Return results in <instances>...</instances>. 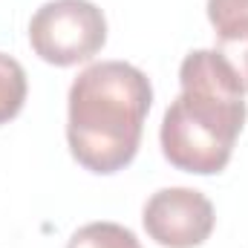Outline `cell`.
Returning a JSON list of instances; mask_svg holds the SVG:
<instances>
[{"label": "cell", "mask_w": 248, "mask_h": 248, "mask_svg": "<svg viewBox=\"0 0 248 248\" xmlns=\"http://www.w3.org/2000/svg\"><path fill=\"white\" fill-rule=\"evenodd\" d=\"M182 93L168 107L159 141L165 159L185 173L214 176L231 162L248 107L246 87L217 49H193L179 66Z\"/></svg>", "instance_id": "6da1fadb"}, {"label": "cell", "mask_w": 248, "mask_h": 248, "mask_svg": "<svg viewBox=\"0 0 248 248\" xmlns=\"http://www.w3.org/2000/svg\"><path fill=\"white\" fill-rule=\"evenodd\" d=\"M66 141L72 159L98 176L124 170L141 144L153 104L150 78L124 61L87 66L69 87Z\"/></svg>", "instance_id": "7a4b0ae2"}, {"label": "cell", "mask_w": 248, "mask_h": 248, "mask_svg": "<svg viewBox=\"0 0 248 248\" xmlns=\"http://www.w3.org/2000/svg\"><path fill=\"white\" fill-rule=\"evenodd\" d=\"M29 44L41 61L75 66L107 44V17L90 0H49L29 20Z\"/></svg>", "instance_id": "3957f363"}, {"label": "cell", "mask_w": 248, "mask_h": 248, "mask_svg": "<svg viewBox=\"0 0 248 248\" xmlns=\"http://www.w3.org/2000/svg\"><path fill=\"white\" fill-rule=\"evenodd\" d=\"M141 222L150 240L168 248H196L214 234V205L202 190L162 187L141 211Z\"/></svg>", "instance_id": "277c9868"}, {"label": "cell", "mask_w": 248, "mask_h": 248, "mask_svg": "<svg viewBox=\"0 0 248 248\" xmlns=\"http://www.w3.org/2000/svg\"><path fill=\"white\" fill-rule=\"evenodd\" d=\"M26 69L20 66V61H15L12 55L0 52V127L9 124L26 104Z\"/></svg>", "instance_id": "5b68a950"}, {"label": "cell", "mask_w": 248, "mask_h": 248, "mask_svg": "<svg viewBox=\"0 0 248 248\" xmlns=\"http://www.w3.org/2000/svg\"><path fill=\"white\" fill-rule=\"evenodd\" d=\"M66 248H141L139 237L119 222H87L81 225Z\"/></svg>", "instance_id": "8992f818"}, {"label": "cell", "mask_w": 248, "mask_h": 248, "mask_svg": "<svg viewBox=\"0 0 248 248\" xmlns=\"http://www.w3.org/2000/svg\"><path fill=\"white\" fill-rule=\"evenodd\" d=\"M214 35H217V46L214 49L234 66V72L240 75V81H243V87L248 93V20L234 23L228 29H219Z\"/></svg>", "instance_id": "52a82bcc"}, {"label": "cell", "mask_w": 248, "mask_h": 248, "mask_svg": "<svg viewBox=\"0 0 248 248\" xmlns=\"http://www.w3.org/2000/svg\"><path fill=\"white\" fill-rule=\"evenodd\" d=\"M208 20L214 32L248 20V0H208Z\"/></svg>", "instance_id": "ba28073f"}]
</instances>
